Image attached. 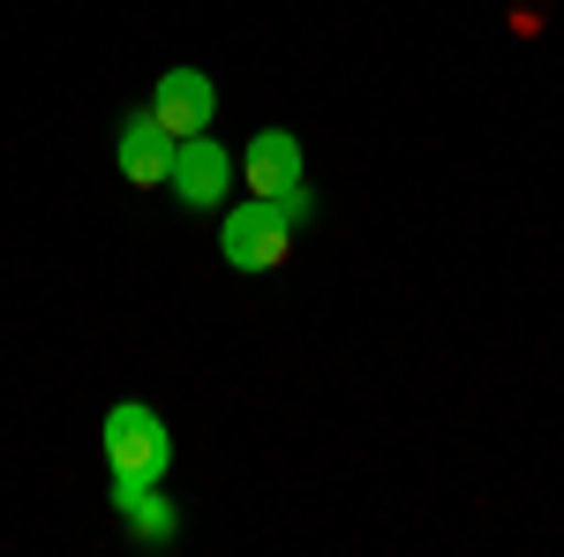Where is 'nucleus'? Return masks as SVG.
<instances>
[{"instance_id":"obj_7","label":"nucleus","mask_w":564,"mask_h":557,"mask_svg":"<svg viewBox=\"0 0 564 557\" xmlns=\"http://www.w3.org/2000/svg\"><path fill=\"white\" fill-rule=\"evenodd\" d=\"M241 181H249V196H286V189H302V136L294 129H257L249 151H241Z\"/></svg>"},{"instance_id":"obj_2","label":"nucleus","mask_w":564,"mask_h":557,"mask_svg":"<svg viewBox=\"0 0 564 557\" xmlns=\"http://www.w3.org/2000/svg\"><path fill=\"white\" fill-rule=\"evenodd\" d=\"M106 468L113 474H151V482H166L174 468V429L159 422V407H143V399H121L113 415H106Z\"/></svg>"},{"instance_id":"obj_6","label":"nucleus","mask_w":564,"mask_h":557,"mask_svg":"<svg viewBox=\"0 0 564 557\" xmlns=\"http://www.w3.org/2000/svg\"><path fill=\"white\" fill-rule=\"evenodd\" d=\"M113 505H121V527H129L143 550H166L181 535V513L166 505V490L151 474H113Z\"/></svg>"},{"instance_id":"obj_3","label":"nucleus","mask_w":564,"mask_h":557,"mask_svg":"<svg viewBox=\"0 0 564 557\" xmlns=\"http://www.w3.org/2000/svg\"><path fill=\"white\" fill-rule=\"evenodd\" d=\"M212 114H218V90L204 68H166L159 84H151V121L188 143V136H212Z\"/></svg>"},{"instance_id":"obj_1","label":"nucleus","mask_w":564,"mask_h":557,"mask_svg":"<svg viewBox=\"0 0 564 557\" xmlns=\"http://www.w3.org/2000/svg\"><path fill=\"white\" fill-rule=\"evenodd\" d=\"M308 181L302 189H286V196H257V204H234V212L218 218V257L234 264V271H279V264L294 257V226L308 218Z\"/></svg>"},{"instance_id":"obj_5","label":"nucleus","mask_w":564,"mask_h":557,"mask_svg":"<svg viewBox=\"0 0 564 557\" xmlns=\"http://www.w3.org/2000/svg\"><path fill=\"white\" fill-rule=\"evenodd\" d=\"M174 151H181V143L151 121V106L129 114V121H121V143H113V159H121V181H129V189H166V181H174Z\"/></svg>"},{"instance_id":"obj_4","label":"nucleus","mask_w":564,"mask_h":557,"mask_svg":"<svg viewBox=\"0 0 564 557\" xmlns=\"http://www.w3.org/2000/svg\"><path fill=\"white\" fill-rule=\"evenodd\" d=\"M234 173H241V167L226 159V143H212V136H188V143L174 151V181H166V189H174L188 212H212V204H226Z\"/></svg>"}]
</instances>
